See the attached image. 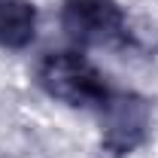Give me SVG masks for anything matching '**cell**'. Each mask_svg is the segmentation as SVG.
<instances>
[{
    "label": "cell",
    "instance_id": "obj_4",
    "mask_svg": "<svg viewBox=\"0 0 158 158\" xmlns=\"http://www.w3.org/2000/svg\"><path fill=\"white\" fill-rule=\"evenodd\" d=\"M37 12L31 0H0V46L21 49L34 40Z\"/></svg>",
    "mask_w": 158,
    "mask_h": 158
},
{
    "label": "cell",
    "instance_id": "obj_2",
    "mask_svg": "<svg viewBox=\"0 0 158 158\" xmlns=\"http://www.w3.org/2000/svg\"><path fill=\"white\" fill-rule=\"evenodd\" d=\"M61 21L82 46H116L128 37V24L116 0H67Z\"/></svg>",
    "mask_w": 158,
    "mask_h": 158
},
{
    "label": "cell",
    "instance_id": "obj_3",
    "mask_svg": "<svg viewBox=\"0 0 158 158\" xmlns=\"http://www.w3.org/2000/svg\"><path fill=\"white\" fill-rule=\"evenodd\" d=\"M103 113V146L116 155L137 149L149 131V110L134 94H110L100 106Z\"/></svg>",
    "mask_w": 158,
    "mask_h": 158
},
{
    "label": "cell",
    "instance_id": "obj_1",
    "mask_svg": "<svg viewBox=\"0 0 158 158\" xmlns=\"http://www.w3.org/2000/svg\"><path fill=\"white\" fill-rule=\"evenodd\" d=\"M40 88L70 106H103L110 88L98 70L79 52H52L37 67Z\"/></svg>",
    "mask_w": 158,
    "mask_h": 158
}]
</instances>
